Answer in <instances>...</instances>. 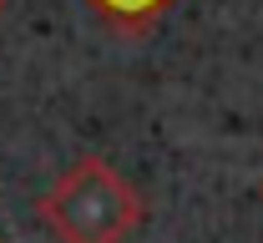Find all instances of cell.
<instances>
[{"mask_svg":"<svg viewBox=\"0 0 263 243\" xmlns=\"http://www.w3.org/2000/svg\"><path fill=\"white\" fill-rule=\"evenodd\" d=\"M41 223L56 243H127L132 228L147 218L137 188L106 157L86 152L41 193Z\"/></svg>","mask_w":263,"mask_h":243,"instance_id":"cell-1","label":"cell"},{"mask_svg":"<svg viewBox=\"0 0 263 243\" xmlns=\"http://www.w3.org/2000/svg\"><path fill=\"white\" fill-rule=\"evenodd\" d=\"M172 5L177 0H86V10L97 15L101 26H111L122 35H147Z\"/></svg>","mask_w":263,"mask_h":243,"instance_id":"cell-2","label":"cell"},{"mask_svg":"<svg viewBox=\"0 0 263 243\" xmlns=\"http://www.w3.org/2000/svg\"><path fill=\"white\" fill-rule=\"evenodd\" d=\"M5 5H10V0H0V15H5Z\"/></svg>","mask_w":263,"mask_h":243,"instance_id":"cell-3","label":"cell"},{"mask_svg":"<svg viewBox=\"0 0 263 243\" xmlns=\"http://www.w3.org/2000/svg\"><path fill=\"white\" fill-rule=\"evenodd\" d=\"M258 203H263V182H258Z\"/></svg>","mask_w":263,"mask_h":243,"instance_id":"cell-4","label":"cell"}]
</instances>
